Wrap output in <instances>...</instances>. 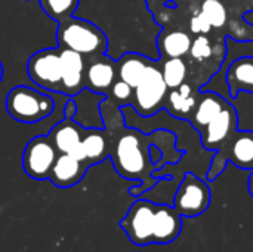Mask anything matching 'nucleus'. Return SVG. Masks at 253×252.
I'll list each match as a JSON object with an SVG mask.
<instances>
[{"mask_svg":"<svg viewBox=\"0 0 253 252\" xmlns=\"http://www.w3.org/2000/svg\"><path fill=\"white\" fill-rule=\"evenodd\" d=\"M129 241L136 247L151 244H170L181 230L182 220L173 206L157 205L145 199H139L129 208L127 214L120 221Z\"/></svg>","mask_w":253,"mask_h":252,"instance_id":"f257e3e1","label":"nucleus"},{"mask_svg":"<svg viewBox=\"0 0 253 252\" xmlns=\"http://www.w3.org/2000/svg\"><path fill=\"white\" fill-rule=\"evenodd\" d=\"M56 43L61 49H71L83 56L105 53L108 40L107 36L93 22L76 18L74 15L58 22Z\"/></svg>","mask_w":253,"mask_h":252,"instance_id":"f03ea898","label":"nucleus"},{"mask_svg":"<svg viewBox=\"0 0 253 252\" xmlns=\"http://www.w3.org/2000/svg\"><path fill=\"white\" fill-rule=\"evenodd\" d=\"M110 157L119 175L127 180H142V186L130 189L129 193L139 196L148 189L147 184V157L141 146V140L135 132H127L119 137L113 147H110Z\"/></svg>","mask_w":253,"mask_h":252,"instance_id":"7ed1b4c3","label":"nucleus"},{"mask_svg":"<svg viewBox=\"0 0 253 252\" xmlns=\"http://www.w3.org/2000/svg\"><path fill=\"white\" fill-rule=\"evenodd\" d=\"M4 105L6 111L16 122L39 123L52 114L55 101L52 97L30 86H16L9 91Z\"/></svg>","mask_w":253,"mask_h":252,"instance_id":"20e7f679","label":"nucleus"},{"mask_svg":"<svg viewBox=\"0 0 253 252\" xmlns=\"http://www.w3.org/2000/svg\"><path fill=\"white\" fill-rule=\"evenodd\" d=\"M58 150L49 135L31 138L22 153V168L25 174L37 181L49 180L53 163L58 157Z\"/></svg>","mask_w":253,"mask_h":252,"instance_id":"39448f33","label":"nucleus"},{"mask_svg":"<svg viewBox=\"0 0 253 252\" xmlns=\"http://www.w3.org/2000/svg\"><path fill=\"white\" fill-rule=\"evenodd\" d=\"M209 205H211L209 186L194 174H185L173 199V208L178 211V214L181 217L194 218L206 212Z\"/></svg>","mask_w":253,"mask_h":252,"instance_id":"423d86ee","label":"nucleus"},{"mask_svg":"<svg viewBox=\"0 0 253 252\" xmlns=\"http://www.w3.org/2000/svg\"><path fill=\"white\" fill-rule=\"evenodd\" d=\"M30 80L47 91H61V49L47 48L33 53L27 62Z\"/></svg>","mask_w":253,"mask_h":252,"instance_id":"0eeeda50","label":"nucleus"},{"mask_svg":"<svg viewBox=\"0 0 253 252\" xmlns=\"http://www.w3.org/2000/svg\"><path fill=\"white\" fill-rule=\"evenodd\" d=\"M76 104L74 101H68L65 104L64 110V119L58 122L49 132V138L52 140L53 146L56 147L58 153H68L83 162V149H82V140L84 134V128H82L79 123L73 120L76 114Z\"/></svg>","mask_w":253,"mask_h":252,"instance_id":"6e6552de","label":"nucleus"},{"mask_svg":"<svg viewBox=\"0 0 253 252\" xmlns=\"http://www.w3.org/2000/svg\"><path fill=\"white\" fill-rule=\"evenodd\" d=\"M133 91L136 111L142 116H150L159 110L168 92V85L163 79L162 71L153 64H148L142 80Z\"/></svg>","mask_w":253,"mask_h":252,"instance_id":"1a4fd4ad","label":"nucleus"},{"mask_svg":"<svg viewBox=\"0 0 253 252\" xmlns=\"http://www.w3.org/2000/svg\"><path fill=\"white\" fill-rule=\"evenodd\" d=\"M61 49V48H59ZM86 88V58L71 49H61V91L74 97Z\"/></svg>","mask_w":253,"mask_h":252,"instance_id":"9d476101","label":"nucleus"},{"mask_svg":"<svg viewBox=\"0 0 253 252\" xmlns=\"http://www.w3.org/2000/svg\"><path fill=\"white\" fill-rule=\"evenodd\" d=\"M117 80V64L104 53L86 59V88L96 94H107Z\"/></svg>","mask_w":253,"mask_h":252,"instance_id":"9b49d317","label":"nucleus"},{"mask_svg":"<svg viewBox=\"0 0 253 252\" xmlns=\"http://www.w3.org/2000/svg\"><path fill=\"white\" fill-rule=\"evenodd\" d=\"M89 165L68 153H59L49 175V181L59 189H68L79 184L86 175Z\"/></svg>","mask_w":253,"mask_h":252,"instance_id":"f8f14e48","label":"nucleus"},{"mask_svg":"<svg viewBox=\"0 0 253 252\" xmlns=\"http://www.w3.org/2000/svg\"><path fill=\"white\" fill-rule=\"evenodd\" d=\"M227 83L231 97H237L240 91L253 92V56L239 58L230 65Z\"/></svg>","mask_w":253,"mask_h":252,"instance_id":"ddd939ff","label":"nucleus"},{"mask_svg":"<svg viewBox=\"0 0 253 252\" xmlns=\"http://www.w3.org/2000/svg\"><path fill=\"white\" fill-rule=\"evenodd\" d=\"M82 149L86 163L96 165L110 156V143L104 131L99 129H84Z\"/></svg>","mask_w":253,"mask_h":252,"instance_id":"4468645a","label":"nucleus"},{"mask_svg":"<svg viewBox=\"0 0 253 252\" xmlns=\"http://www.w3.org/2000/svg\"><path fill=\"white\" fill-rule=\"evenodd\" d=\"M234 120H236V114H234L233 107L225 105L222 108V111L208 123L205 146L206 147H218L222 141H225L234 128Z\"/></svg>","mask_w":253,"mask_h":252,"instance_id":"2eb2a0df","label":"nucleus"},{"mask_svg":"<svg viewBox=\"0 0 253 252\" xmlns=\"http://www.w3.org/2000/svg\"><path fill=\"white\" fill-rule=\"evenodd\" d=\"M116 64H117V77L135 89L142 80L150 62L141 55L125 53Z\"/></svg>","mask_w":253,"mask_h":252,"instance_id":"dca6fc26","label":"nucleus"},{"mask_svg":"<svg viewBox=\"0 0 253 252\" xmlns=\"http://www.w3.org/2000/svg\"><path fill=\"white\" fill-rule=\"evenodd\" d=\"M228 159L242 169H253V132H242L228 150Z\"/></svg>","mask_w":253,"mask_h":252,"instance_id":"f3484780","label":"nucleus"},{"mask_svg":"<svg viewBox=\"0 0 253 252\" xmlns=\"http://www.w3.org/2000/svg\"><path fill=\"white\" fill-rule=\"evenodd\" d=\"M224 107H225V104H224V101L218 95L206 94V95L202 97V101L197 105V110H196L193 122L196 125H199V126H208V123L215 116H218L222 111Z\"/></svg>","mask_w":253,"mask_h":252,"instance_id":"a211bd4d","label":"nucleus"},{"mask_svg":"<svg viewBox=\"0 0 253 252\" xmlns=\"http://www.w3.org/2000/svg\"><path fill=\"white\" fill-rule=\"evenodd\" d=\"M191 39L184 31H172L162 40V49L169 58H181L190 52Z\"/></svg>","mask_w":253,"mask_h":252,"instance_id":"6ab92c4d","label":"nucleus"},{"mask_svg":"<svg viewBox=\"0 0 253 252\" xmlns=\"http://www.w3.org/2000/svg\"><path fill=\"white\" fill-rule=\"evenodd\" d=\"M43 12L53 21L61 22L74 15L79 0H39Z\"/></svg>","mask_w":253,"mask_h":252,"instance_id":"aec40b11","label":"nucleus"},{"mask_svg":"<svg viewBox=\"0 0 253 252\" xmlns=\"http://www.w3.org/2000/svg\"><path fill=\"white\" fill-rule=\"evenodd\" d=\"M169 104L172 107L173 114H178V116L188 114L196 105V100L191 97L190 85L182 83L181 86L173 88V91L169 95Z\"/></svg>","mask_w":253,"mask_h":252,"instance_id":"412c9836","label":"nucleus"},{"mask_svg":"<svg viewBox=\"0 0 253 252\" xmlns=\"http://www.w3.org/2000/svg\"><path fill=\"white\" fill-rule=\"evenodd\" d=\"M162 74L168 88H178L187 77V65L181 58H169L163 65Z\"/></svg>","mask_w":253,"mask_h":252,"instance_id":"4be33fe9","label":"nucleus"},{"mask_svg":"<svg viewBox=\"0 0 253 252\" xmlns=\"http://www.w3.org/2000/svg\"><path fill=\"white\" fill-rule=\"evenodd\" d=\"M200 12L208 18L212 27L219 28L227 22V9L219 0H205Z\"/></svg>","mask_w":253,"mask_h":252,"instance_id":"5701e85b","label":"nucleus"},{"mask_svg":"<svg viewBox=\"0 0 253 252\" xmlns=\"http://www.w3.org/2000/svg\"><path fill=\"white\" fill-rule=\"evenodd\" d=\"M190 53L196 59L211 58V55H212V46H211L209 39L205 37V36H199L197 39H194V42L191 43V48H190Z\"/></svg>","mask_w":253,"mask_h":252,"instance_id":"b1692460","label":"nucleus"},{"mask_svg":"<svg viewBox=\"0 0 253 252\" xmlns=\"http://www.w3.org/2000/svg\"><path fill=\"white\" fill-rule=\"evenodd\" d=\"M190 30L196 34H208L212 30V25L208 18L200 12L190 19Z\"/></svg>","mask_w":253,"mask_h":252,"instance_id":"393cba45","label":"nucleus"},{"mask_svg":"<svg viewBox=\"0 0 253 252\" xmlns=\"http://www.w3.org/2000/svg\"><path fill=\"white\" fill-rule=\"evenodd\" d=\"M111 92H113V97L119 101H127L130 100L132 97V92H133V88L130 85H127L126 82L120 80L117 77V80L114 82L113 88H111Z\"/></svg>","mask_w":253,"mask_h":252,"instance_id":"a878e982","label":"nucleus"},{"mask_svg":"<svg viewBox=\"0 0 253 252\" xmlns=\"http://www.w3.org/2000/svg\"><path fill=\"white\" fill-rule=\"evenodd\" d=\"M249 193L252 195L253 198V171L252 174H251V177H249Z\"/></svg>","mask_w":253,"mask_h":252,"instance_id":"bb28decb","label":"nucleus"},{"mask_svg":"<svg viewBox=\"0 0 253 252\" xmlns=\"http://www.w3.org/2000/svg\"><path fill=\"white\" fill-rule=\"evenodd\" d=\"M3 74H4V68H3L1 61H0V83H1V80H3Z\"/></svg>","mask_w":253,"mask_h":252,"instance_id":"cd10ccee","label":"nucleus"}]
</instances>
